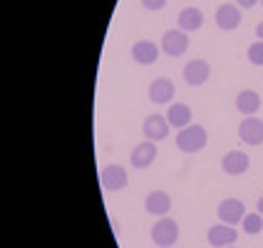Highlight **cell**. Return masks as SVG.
Returning <instances> with one entry per match:
<instances>
[{"mask_svg": "<svg viewBox=\"0 0 263 248\" xmlns=\"http://www.w3.org/2000/svg\"><path fill=\"white\" fill-rule=\"evenodd\" d=\"M209 142V134L201 124H189V127H184V129H179L176 134V149L179 151H184V154H196V151H201Z\"/></svg>", "mask_w": 263, "mask_h": 248, "instance_id": "6da1fadb", "label": "cell"}, {"mask_svg": "<svg viewBox=\"0 0 263 248\" xmlns=\"http://www.w3.org/2000/svg\"><path fill=\"white\" fill-rule=\"evenodd\" d=\"M179 241V223L174 219L161 216L154 226H152V243H157L161 248H172Z\"/></svg>", "mask_w": 263, "mask_h": 248, "instance_id": "7a4b0ae2", "label": "cell"}, {"mask_svg": "<svg viewBox=\"0 0 263 248\" xmlns=\"http://www.w3.org/2000/svg\"><path fill=\"white\" fill-rule=\"evenodd\" d=\"M159 45H161V52H164V55L181 58V55L189 50V32H184V30H179V28L166 30Z\"/></svg>", "mask_w": 263, "mask_h": 248, "instance_id": "3957f363", "label": "cell"}, {"mask_svg": "<svg viewBox=\"0 0 263 248\" xmlns=\"http://www.w3.org/2000/svg\"><path fill=\"white\" fill-rule=\"evenodd\" d=\"M100 181L107 191H122L127 184H129V176H127V169L119 166V164H107L102 171H100Z\"/></svg>", "mask_w": 263, "mask_h": 248, "instance_id": "277c9868", "label": "cell"}, {"mask_svg": "<svg viewBox=\"0 0 263 248\" xmlns=\"http://www.w3.org/2000/svg\"><path fill=\"white\" fill-rule=\"evenodd\" d=\"M209 77H211V65L206 60H191L184 65V82L189 87H201Z\"/></svg>", "mask_w": 263, "mask_h": 248, "instance_id": "5b68a950", "label": "cell"}, {"mask_svg": "<svg viewBox=\"0 0 263 248\" xmlns=\"http://www.w3.org/2000/svg\"><path fill=\"white\" fill-rule=\"evenodd\" d=\"M238 139L249 146L263 144V122L258 117H246L238 124Z\"/></svg>", "mask_w": 263, "mask_h": 248, "instance_id": "8992f818", "label": "cell"}, {"mask_svg": "<svg viewBox=\"0 0 263 248\" xmlns=\"http://www.w3.org/2000/svg\"><path fill=\"white\" fill-rule=\"evenodd\" d=\"M251 166V159L246 151H241V149H234V151H229V154H223V159H221V169H223V174L229 176H241L246 174Z\"/></svg>", "mask_w": 263, "mask_h": 248, "instance_id": "52a82bcc", "label": "cell"}, {"mask_svg": "<svg viewBox=\"0 0 263 248\" xmlns=\"http://www.w3.org/2000/svg\"><path fill=\"white\" fill-rule=\"evenodd\" d=\"M174 94H176V87L169 77L152 80V85H149V100L154 104H172L174 102Z\"/></svg>", "mask_w": 263, "mask_h": 248, "instance_id": "ba28073f", "label": "cell"}, {"mask_svg": "<svg viewBox=\"0 0 263 248\" xmlns=\"http://www.w3.org/2000/svg\"><path fill=\"white\" fill-rule=\"evenodd\" d=\"M169 129H172V124H169V119L166 115H149L144 119V137L149 142H161V139H166L169 137Z\"/></svg>", "mask_w": 263, "mask_h": 248, "instance_id": "9c48e42d", "label": "cell"}, {"mask_svg": "<svg viewBox=\"0 0 263 248\" xmlns=\"http://www.w3.org/2000/svg\"><path fill=\"white\" fill-rule=\"evenodd\" d=\"M206 241L214 248L234 246L236 241H238V234H236L234 226H229V223H214V226L206 231Z\"/></svg>", "mask_w": 263, "mask_h": 248, "instance_id": "30bf717a", "label": "cell"}, {"mask_svg": "<svg viewBox=\"0 0 263 248\" xmlns=\"http://www.w3.org/2000/svg\"><path fill=\"white\" fill-rule=\"evenodd\" d=\"M216 214H219V219L223 223H241L243 216H246V204L243 201H238V199H223L216 208Z\"/></svg>", "mask_w": 263, "mask_h": 248, "instance_id": "8fae6325", "label": "cell"}, {"mask_svg": "<svg viewBox=\"0 0 263 248\" xmlns=\"http://www.w3.org/2000/svg\"><path fill=\"white\" fill-rule=\"evenodd\" d=\"M216 25H219L223 32H231L241 25V8L238 5H231V3H223L216 10Z\"/></svg>", "mask_w": 263, "mask_h": 248, "instance_id": "7c38bea8", "label": "cell"}, {"mask_svg": "<svg viewBox=\"0 0 263 248\" xmlns=\"http://www.w3.org/2000/svg\"><path fill=\"white\" fill-rule=\"evenodd\" d=\"M154 159H157V144L154 142H142V144H137L134 149H132V166L134 169H146V166H152L154 164Z\"/></svg>", "mask_w": 263, "mask_h": 248, "instance_id": "4fadbf2b", "label": "cell"}, {"mask_svg": "<svg viewBox=\"0 0 263 248\" xmlns=\"http://www.w3.org/2000/svg\"><path fill=\"white\" fill-rule=\"evenodd\" d=\"M159 52L161 47H157V43H152V40H139V43L132 45V60L137 65H154Z\"/></svg>", "mask_w": 263, "mask_h": 248, "instance_id": "5bb4252c", "label": "cell"}, {"mask_svg": "<svg viewBox=\"0 0 263 248\" xmlns=\"http://www.w3.org/2000/svg\"><path fill=\"white\" fill-rule=\"evenodd\" d=\"M144 208H146V214L161 219V216H166V214L172 211V196H169L166 191H152V194L146 196Z\"/></svg>", "mask_w": 263, "mask_h": 248, "instance_id": "9a60e30c", "label": "cell"}, {"mask_svg": "<svg viewBox=\"0 0 263 248\" xmlns=\"http://www.w3.org/2000/svg\"><path fill=\"white\" fill-rule=\"evenodd\" d=\"M236 109L246 117H253L258 109H261V94L253 92V89H241L236 94Z\"/></svg>", "mask_w": 263, "mask_h": 248, "instance_id": "2e32d148", "label": "cell"}, {"mask_svg": "<svg viewBox=\"0 0 263 248\" xmlns=\"http://www.w3.org/2000/svg\"><path fill=\"white\" fill-rule=\"evenodd\" d=\"M176 25L179 30H184V32H196V30H201L204 25V13L199 10V8H184L179 17H176Z\"/></svg>", "mask_w": 263, "mask_h": 248, "instance_id": "e0dca14e", "label": "cell"}, {"mask_svg": "<svg viewBox=\"0 0 263 248\" xmlns=\"http://www.w3.org/2000/svg\"><path fill=\"white\" fill-rule=\"evenodd\" d=\"M166 119H169V124H172L174 129H184V127H189L191 124L189 104H181V102L169 104V109H166Z\"/></svg>", "mask_w": 263, "mask_h": 248, "instance_id": "ac0fdd59", "label": "cell"}, {"mask_svg": "<svg viewBox=\"0 0 263 248\" xmlns=\"http://www.w3.org/2000/svg\"><path fill=\"white\" fill-rule=\"evenodd\" d=\"M241 223H243V231L251 234V236H256V234H261L263 231V216L261 214H246Z\"/></svg>", "mask_w": 263, "mask_h": 248, "instance_id": "d6986e66", "label": "cell"}, {"mask_svg": "<svg viewBox=\"0 0 263 248\" xmlns=\"http://www.w3.org/2000/svg\"><path fill=\"white\" fill-rule=\"evenodd\" d=\"M249 62L251 65H256V67H261L263 65V40H256V43L249 47Z\"/></svg>", "mask_w": 263, "mask_h": 248, "instance_id": "ffe728a7", "label": "cell"}, {"mask_svg": "<svg viewBox=\"0 0 263 248\" xmlns=\"http://www.w3.org/2000/svg\"><path fill=\"white\" fill-rule=\"evenodd\" d=\"M142 5H144L146 10H161L166 5V0H142Z\"/></svg>", "mask_w": 263, "mask_h": 248, "instance_id": "44dd1931", "label": "cell"}, {"mask_svg": "<svg viewBox=\"0 0 263 248\" xmlns=\"http://www.w3.org/2000/svg\"><path fill=\"white\" fill-rule=\"evenodd\" d=\"M256 3H258V0H236L238 8H256Z\"/></svg>", "mask_w": 263, "mask_h": 248, "instance_id": "7402d4cb", "label": "cell"}, {"mask_svg": "<svg viewBox=\"0 0 263 248\" xmlns=\"http://www.w3.org/2000/svg\"><path fill=\"white\" fill-rule=\"evenodd\" d=\"M256 35H258V40H263V23H258V28H256Z\"/></svg>", "mask_w": 263, "mask_h": 248, "instance_id": "603a6c76", "label": "cell"}, {"mask_svg": "<svg viewBox=\"0 0 263 248\" xmlns=\"http://www.w3.org/2000/svg\"><path fill=\"white\" fill-rule=\"evenodd\" d=\"M258 214H261V216H263V196H261V199H258Z\"/></svg>", "mask_w": 263, "mask_h": 248, "instance_id": "cb8c5ba5", "label": "cell"}, {"mask_svg": "<svg viewBox=\"0 0 263 248\" xmlns=\"http://www.w3.org/2000/svg\"><path fill=\"white\" fill-rule=\"evenodd\" d=\"M223 248H236V246H223Z\"/></svg>", "mask_w": 263, "mask_h": 248, "instance_id": "d4e9b609", "label": "cell"}, {"mask_svg": "<svg viewBox=\"0 0 263 248\" xmlns=\"http://www.w3.org/2000/svg\"><path fill=\"white\" fill-rule=\"evenodd\" d=\"M261 5H263V0H261Z\"/></svg>", "mask_w": 263, "mask_h": 248, "instance_id": "484cf974", "label": "cell"}]
</instances>
